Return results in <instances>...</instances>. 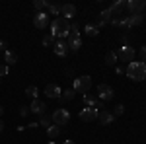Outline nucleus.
Returning a JSON list of instances; mask_svg holds the SVG:
<instances>
[{
    "label": "nucleus",
    "mask_w": 146,
    "mask_h": 144,
    "mask_svg": "<svg viewBox=\"0 0 146 144\" xmlns=\"http://www.w3.org/2000/svg\"><path fill=\"white\" fill-rule=\"evenodd\" d=\"M49 27H51V35L55 39H64V37H68V31H70V23L64 18H60V16L55 18Z\"/></svg>",
    "instance_id": "nucleus-1"
},
{
    "label": "nucleus",
    "mask_w": 146,
    "mask_h": 144,
    "mask_svg": "<svg viewBox=\"0 0 146 144\" xmlns=\"http://www.w3.org/2000/svg\"><path fill=\"white\" fill-rule=\"evenodd\" d=\"M127 76L131 78V80H135V82H142L146 78V64L140 62V60L129 62V66H127Z\"/></svg>",
    "instance_id": "nucleus-2"
},
{
    "label": "nucleus",
    "mask_w": 146,
    "mask_h": 144,
    "mask_svg": "<svg viewBox=\"0 0 146 144\" xmlns=\"http://www.w3.org/2000/svg\"><path fill=\"white\" fill-rule=\"evenodd\" d=\"M115 53H117V58H119L121 62H133L135 56H136V51L131 47V45H121Z\"/></svg>",
    "instance_id": "nucleus-3"
},
{
    "label": "nucleus",
    "mask_w": 146,
    "mask_h": 144,
    "mask_svg": "<svg viewBox=\"0 0 146 144\" xmlns=\"http://www.w3.org/2000/svg\"><path fill=\"white\" fill-rule=\"evenodd\" d=\"M90 88H92V78L88 76V74L74 78V86H72L74 92H78V94H88Z\"/></svg>",
    "instance_id": "nucleus-4"
},
{
    "label": "nucleus",
    "mask_w": 146,
    "mask_h": 144,
    "mask_svg": "<svg viewBox=\"0 0 146 144\" xmlns=\"http://www.w3.org/2000/svg\"><path fill=\"white\" fill-rule=\"evenodd\" d=\"M51 121H53V125H56V127H64V125H68V121H70V113H68V109H55V113H53V117H51Z\"/></svg>",
    "instance_id": "nucleus-5"
},
{
    "label": "nucleus",
    "mask_w": 146,
    "mask_h": 144,
    "mask_svg": "<svg viewBox=\"0 0 146 144\" xmlns=\"http://www.w3.org/2000/svg\"><path fill=\"white\" fill-rule=\"evenodd\" d=\"M125 10H129V16L142 14L146 10V0H129V2H125Z\"/></svg>",
    "instance_id": "nucleus-6"
},
{
    "label": "nucleus",
    "mask_w": 146,
    "mask_h": 144,
    "mask_svg": "<svg viewBox=\"0 0 146 144\" xmlns=\"http://www.w3.org/2000/svg\"><path fill=\"white\" fill-rule=\"evenodd\" d=\"M96 92H98L96 96H98L100 101H109V100H113V96H115V94H113V88L107 86V84H100Z\"/></svg>",
    "instance_id": "nucleus-7"
},
{
    "label": "nucleus",
    "mask_w": 146,
    "mask_h": 144,
    "mask_svg": "<svg viewBox=\"0 0 146 144\" xmlns=\"http://www.w3.org/2000/svg\"><path fill=\"white\" fill-rule=\"evenodd\" d=\"M33 25L37 27V29H45L47 25H51V22H49V14H47V12H35Z\"/></svg>",
    "instance_id": "nucleus-8"
},
{
    "label": "nucleus",
    "mask_w": 146,
    "mask_h": 144,
    "mask_svg": "<svg viewBox=\"0 0 146 144\" xmlns=\"http://www.w3.org/2000/svg\"><path fill=\"white\" fill-rule=\"evenodd\" d=\"M78 117L84 123H94V121H98V111L94 107H84V109H80Z\"/></svg>",
    "instance_id": "nucleus-9"
},
{
    "label": "nucleus",
    "mask_w": 146,
    "mask_h": 144,
    "mask_svg": "<svg viewBox=\"0 0 146 144\" xmlns=\"http://www.w3.org/2000/svg\"><path fill=\"white\" fill-rule=\"evenodd\" d=\"M115 121V115H113L109 109H103L98 113V123L100 125H103V127H107V125H111V123Z\"/></svg>",
    "instance_id": "nucleus-10"
},
{
    "label": "nucleus",
    "mask_w": 146,
    "mask_h": 144,
    "mask_svg": "<svg viewBox=\"0 0 146 144\" xmlns=\"http://www.w3.org/2000/svg\"><path fill=\"white\" fill-rule=\"evenodd\" d=\"M53 51H55V55H58V56H66L68 53H70V49H68V45H66L64 39H56Z\"/></svg>",
    "instance_id": "nucleus-11"
},
{
    "label": "nucleus",
    "mask_w": 146,
    "mask_h": 144,
    "mask_svg": "<svg viewBox=\"0 0 146 144\" xmlns=\"http://www.w3.org/2000/svg\"><path fill=\"white\" fill-rule=\"evenodd\" d=\"M45 109H47V103L45 101H41V100H33L31 101V105H29V111L31 113H35V115H45Z\"/></svg>",
    "instance_id": "nucleus-12"
},
{
    "label": "nucleus",
    "mask_w": 146,
    "mask_h": 144,
    "mask_svg": "<svg viewBox=\"0 0 146 144\" xmlns=\"http://www.w3.org/2000/svg\"><path fill=\"white\" fill-rule=\"evenodd\" d=\"M76 16V6L74 4H62V8H60V18H64V20H72Z\"/></svg>",
    "instance_id": "nucleus-13"
},
{
    "label": "nucleus",
    "mask_w": 146,
    "mask_h": 144,
    "mask_svg": "<svg viewBox=\"0 0 146 144\" xmlns=\"http://www.w3.org/2000/svg\"><path fill=\"white\" fill-rule=\"evenodd\" d=\"M45 94H47V98H51V100H60V96H62V90L58 88L56 84H47Z\"/></svg>",
    "instance_id": "nucleus-14"
},
{
    "label": "nucleus",
    "mask_w": 146,
    "mask_h": 144,
    "mask_svg": "<svg viewBox=\"0 0 146 144\" xmlns=\"http://www.w3.org/2000/svg\"><path fill=\"white\" fill-rule=\"evenodd\" d=\"M109 12L113 14V18L123 16V12H125V0H117V2H113L111 6H109Z\"/></svg>",
    "instance_id": "nucleus-15"
},
{
    "label": "nucleus",
    "mask_w": 146,
    "mask_h": 144,
    "mask_svg": "<svg viewBox=\"0 0 146 144\" xmlns=\"http://www.w3.org/2000/svg\"><path fill=\"white\" fill-rule=\"evenodd\" d=\"M142 20H144L142 14H131V16H127V25H129V29H131V27H136V25H140Z\"/></svg>",
    "instance_id": "nucleus-16"
},
{
    "label": "nucleus",
    "mask_w": 146,
    "mask_h": 144,
    "mask_svg": "<svg viewBox=\"0 0 146 144\" xmlns=\"http://www.w3.org/2000/svg\"><path fill=\"white\" fill-rule=\"evenodd\" d=\"M60 8H62L60 2H49V6H47V14H49V16H60Z\"/></svg>",
    "instance_id": "nucleus-17"
},
{
    "label": "nucleus",
    "mask_w": 146,
    "mask_h": 144,
    "mask_svg": "<svg viewBox=\"0 0 146 144\" xmlns=\"http://www.w3.org/2000/svg\"><path fill=\"white\" fill-rule=\"evenodd\" d=\"M66 45L72 53H78L80 47H82V39H66Z\"/></svg>",
    "instance_id": "nucleus-18"
},
{
    "label": "nucleus",
    "mask_w": 146,
    "mask_h": 144,
    "mask_svg": "<svg viewBox=\"0 0 146 144\" xmlns=\"http://www.w3.org/2000/svg\"><path fill=\"white\" fill-rule=\"evenodd\" d=\"M4 62H6V66L16 64V62H18V55L12 53V51H6V53H4Z\"/></svg>",
    "instance_id": "nucleus-19"
},
{
    "label": "nucleus",
    "mask_w": 146,
    "mask_h": 144,
    "mask_svg": "<svg viewBox=\"0 0 146 144\" xmlns=\"http://www.w3.org/2000/svg\"><path fill=\"white\" fill-rule=\"evenodd\" d=\"M98 101L100 100H98L96 94H84V103H86V107H94Z\"/></svg>",
    "instance_id": "nucleus-20"
},
{
    "label": "nucleus",
    "mask_w": 146,
    "mask_h": 144,
    "mask_svg": "<svg viewBox=\"0 0 146 144\" xmlns=\"http://www.w3.org/2000/svg\"><path fill=\"white\" fill-rule=\"evenodd\" d=\"M66 39H80V27L70 23V31H68V37Z\"/></svg>",
    "instance_id": "nucleus-21"
},
{
    "label": "nucleus",
    "mask_w": 146,
    "mask_h": 144,
    "mask_svg": "<svg viewBox=\"0 0 146 144\" xmlns=\"http://www.w3.org/2000/svg\"><path fill=\"white\" fill-rule=\"evenodd\" d=\"M117 60H119V58H117V53H115V51H109V53L105 55V62H107L109 66H115Z\"/></svg>",
    "instance_id": "nucleus-22"
},
{
    "label": "nucleus",
    "mask_w": 146,
    "mask_h": 144,
    "mask_svg": "<svg viewBox=\"0 0 146 144\" xmlns=\"http://www.w3.org/2000/svg\"><path fill=\"white\" fill-rule=\"evenodd\" d=\"M25 96H27V98H31V100H37V96H39L37 86H27V88H25Z\"/></svg>",
    "instance_id": "nucleus-23"
},
{
    "label": "nucleus",
    "mask_w": 146,
    "mask_h": 144,
    "mask_svg": "<svg viewBox=\"0 0 146 144\" xmlns=\"http://www.w3.org/2000/svg\"><path fill=\"white\" fill-rule=\"evenodd\" d=\"M47 134H49V138H56V136L60 134V127H56V125L47 127Z\"/></svg>",
    "instance_id": "nucleus-24"
},
{
    "label": "nucleus",
    "mask_w": 146,
    "mask_h": 144,
    "mask_svg": "<svg viewBox=\"0 0 146 144\" xmlns=\"http://www.w3.org/2000/svg\"><path fill=\"white\" fill-rule=\"evenodd\" d=\"M84 31L90 35V37H96V35L100 33V29H98V25H94V23H88L86 27H84Z\"/></svg>",
    "instance_id": "nucleus-25"
},
{
    "label": "nucleus",
    "mask_w": 146,
    "mask_h": 144,
    "mask_svg": "<svg viewBox=\"0 0 146 144\" xmlns=\"http://www.w3.org/2000/svg\"><path fill=\"white\" fill-rule=\"evenodd\" d=\"M74 94H76V92H74L72 88H70V90H64V92H62V96H60V100H62V101H70V100H74Z\"/></svg>",
    "instance_id": "nucleus-26"
},
{
    "label": "nucleus",
    "mask_w": 146,
    "mask_h": 144,
    "mask_svg": "<svg viewBox=\"0 0 146 144\" xmlns=\"http://www.w3.org/2000/svg\"><path fill=\"white\" fill-rule=\"evenodd\" d=\"M47 6H49L47 0H35V2H33V8L37 12H43V8H47Z\"/></svg>",
    "instance_id": "nucleus-27"
},
{
    "label": "nucleus",
    "mask_w": 146,
    "mask_h": 144,
    "mask_svg": "<svg viewBox=\"0 0 146 144\" xmlns=\"http://www.w3.org/2000/svg\"><path fill=\"white\" fill-rule=\"evenodd\" d=\"M55 43H56V39H55L51 33L43 37V45H45V47H55Z\"/></svg>",
    "instance_id": "nucleus-28"
},
{
    "label": "nucleus",
    "mask_w": 146,
    "mask_h": 144,
    "mask_svg": "<svg viewBox=\"0 0 146 144\" xmlns=\"http://www.w3.org/2000/svg\"><path fill=\"white\" fill-rule=\"evenodd\" d=\"M111 113L115 115V117H119V115H123V113H125V105H117V107H115V109H113Z\"/></svg>",
    "instance_id": "nucleus-29"
},
{
    "label": "nucleus",
    "mask_w": 146,
    "mask_h": 144,
    "mask_svg": "<svg viewBox=\"0 0 146 144\" xmlns=\"http://www.w3.org/2000/svg\"><path fill=\"white\" fill-rule=\"evenodd\" d=\"M39 125H41V127H51V117H45V115H43V117H41V121H39Z\"/></svg>",
    "instance_id": "nucleus-30"
},
{
    "label": "nucleus",
    "mask_w": 146,
    "mask_h": 144,
    "mask_svg": "<svg viewBox=\"0 0 146 144\" xmlns=\"http://www.w3.org/2000/svg\"><path fill=\"white\" fill-rule=\"evenodd\" d=\"M8 72H10V68L6 66V64H0V78H2V76H6Z\"/></svg>",
    "instance_id": "nucleus-31"
},
{
    "label": "nucleus",
    "mask_w": 146,
    "mask_h": 144,
    "mask_svg": "<svg viewBox=\"0 0 146 144\" xmlns=\"http://www.w3.org/2000/svg\"><path fill=\"white\" fill-rule=\"evenodd\" d=\"M140 62L146 64V47H140Z\"/></svg>",
    "instance_id": "nucleus-32"
},
{
    "label": "nucleus",
    "mask_w": 146,
    "mask_h": 144,
    "mask_svg": "<svg viewBox=\"0 0 146 144\" xmlns=\"http://www.w3.org/2000/svg\"><path fill=\"white\" fill-rule=\"evenodd\" d=\"M27 113H29V107L22 105V107H20V115H22V117H27Z\"/></svg>",
    "instance_id": "nucleus-33"
},
{
    "label": "nucleus",
    "mask_w": 146,
    "mask_h": 144,
    "mask_svg": "<svg viewBox=\"0 0 146 144\" xmlns=\"http://www.w3.org/2000/svg\"><path fill=\"white\" fill-rule=\"evenodd\" d=\"M0 49L6 53V51H8V43H6V41H0Z\"/></svg>",
    "instance_id": "nucleus-34"
},
{
    "label": "nucleus",
    "mask_w": 146,
    "mask_h": 144,
    "mask_svg": "<svg viewBox=\"0 0 146 144\" xmlns=\"http://www.w3.org/2000/svg\"><path fill=\"white\" fill-rule=\"evenodd\" d=\"M4 131V123H2V119H0V133Z\"/></svg>",
    "instance_id": "nucleus-35"
},
{
    "label": "nucleus",
    "mask_w": 146,
    "mask_h": 144,
    "mask_svg": "<svg viewBox=\"0 0 146 144\" xmlns=\"http://www.w3.org/2000/svg\"><path fill=\"white\" fill-rule=\"evenodd\" d=\"M62 144H76V142H74V140H64Z\"/></svg>",
    "instance_id": "nucleus-36"
},
{
    "label": "nucleus",
    "mask_w": 146,
    "mask_h": 144,
    "mask_svg": "<svg viewBox=\"0 0 146 144\" xmlns=\"http://www.w3.org/2000/svg\"><path fill=\"white\" fill-rule=\"evenodd\" d=\"M2 113H4V107H2V105H0V117H2Z\"/></svg>",
    "instance_id": "nucleus-37"
},
{
    "label": "nucleus",
    "mask_w": 146,
    "mask_h": 144,
    "mask_svg": "<svg viewBox=\"0 0 146 144\" xmlns=\"http://www.w3.org/2000/svg\"><path fill=\"white\" fill-rule=\"evenodd\" d=\"M49 144H56V142H49Z\"/></svg>",
    "instance_id": "nucleus-38"
}]
</instances>
